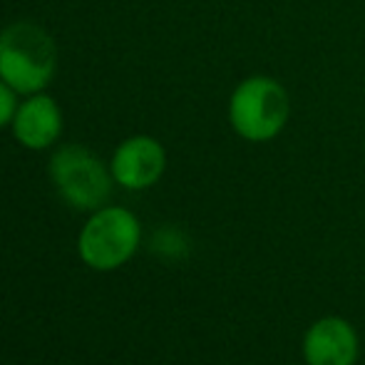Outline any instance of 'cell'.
<instances>
[{
    "mask_svg": "<svg viewBox=\"0 0 365 365\" xmlns=\"http://www.w3.org/2000/svg\"><path fill=\"white\" fill-rule=\"evenodd\" d=\"M58 50L35 23H15L0 33V80L18 95H38L50 85Z\"/></svg>",
    "mask_w": 365,
    "mask_h": 365,
    "instance_id": "6da1fadb",
    "label": "cell"
},
{
    "mask_svg": "<svg viewBox=\"0 0 365 365\" xmlns=\"http://www.w3.org/2000/svg\"><path fill=\"white\" fill-rule=\"evenodd\" d=\"M291 112L289 92L279 80L266 75L246 77L229 100V122L246 142H269L279 137Z\"/></svg>",
    "mask_w": 365,
    "mask_h": 365,
    "instance_id": "7a4b0ae2",
    "label": "cell"
},
{
    "mask_svg": "<svg viewBox=\"0 0 365 365\" xmlns=\"http://www.w3.org/2000/svg\"><path fill=\"white\" fill-rule=\"evenodd\" d=\"M142 226L125 207H102L82 226L77 251L95 271H115L140 249Z\"/></svg>",
    "mask_w": 365,
    "mask_h": 365,
    "instance_id": "3957f363",
    "label": "cell"
},
{
    "mask_svg": "<svg viewBox=\"0 0 365 365\" xmlns=\"http://www.w3.org/2000/svg\"><path fill=\"white\" fill-rule=\"evenodd\" d=\"M50 179L58 187L60 197L80 212H97L105 207L112 192V172L80 145H68L50 159Z\"/></svg>",
    "mask_w": 365,
    "mask_h": 365,
    "instance_id": "277c9868",
    "label": "cell"
},
{
    "mask_svg": "<svg viewBox=\"0 0 365 365\" xmlns=\"http://www.w3.org/2000/svg\"><path fill=\"white\" fill-rule=\"evenodd\" d=\"M167 167V152L154 137L137 135L125 140L112 154L110 172L115 182L132 192H140L159 182Z\"/></svg>",
    "mask_w": 365,
    "mask_h": 365,
    "instance_id": "5b68a950",
    "label": "cell"
},
{
    "mask_svg": "<svg viewBox=\"0 0 365 365\" xmlns=\"http://www.w3.org/2000/svg\"><path fill=\"white\" fill-rule=\"evenodd\" d=\"M308 365H353L358 361V336L343 318H323L303 338Z\"/></svg>",
    "mask_w": 365,
    "mask_h": 365,
    "instance_id": "8992f818",
    "label": "cell"
},
{
    "mask_svg": "<svg viewBox=\"0 0 365 365\" xmlns=\"http://www.w3.org/2000/svg\"><path fill=\"white\" fill-rule=\"evenodd\" d=\"M13 135L15 140L28 149H45L50 147L63 132V115L53 97L28 95V100L20 102L13 117Z\"/></svg>",
    "mask_w": 365,
    "mask_h": 365,
    "instance_id": "52a82bcc",
    "label": "cell"
},
{
    "mask_svg": "<svg viewBox=\"0 0 365 365\" xmlns=\"http://www.w3.org/2000/svg\"><path fill=\"white\" fill-rule=\"evenodd\" d=\"M15 95H18V92L0 80V127L13 122L15 110H18V107H15Z\"/></svg>",
    "mask_w": 365,
    "mask_h": 365,
    "instance_id": "ba28073f",
    "label": "cell"
}]
</instances>
